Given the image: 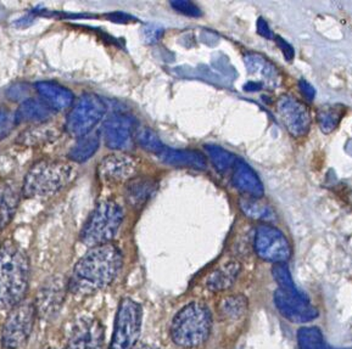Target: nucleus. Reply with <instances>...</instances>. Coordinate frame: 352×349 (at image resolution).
I'll return each mask as SVG.
<instances>
[{"label":"nucleus","instance_id":"f257e3e1","mask_svg":"<svg viewBox=\"0 0 352 349\" xmlns=\"http://www.w3.org/2000/svg\"><path fill=\"white\" fill-rule=\"evenodd\" d=\"M123 256L113 244L91 247L77 263L67 281L76 296H91L116 280L122 269Z\"/></svg>","mask_w":352,"mask_h":349},{"label":"nucleus","instance_id":"f03ea898","mask_svg":"<svg viewBox=\"0 0 352 349\" xmlns=\"http://www.w3.org/2000/svg\"><path fill=\"white\" fill-rule=\"evenodd\" d=\"M31 264L26 251L14 240L0 245V308L11 309L26 300Z\"/></svg>","mask_w":352,"mask_h":349},{"label":"nucleus","instance_id":"7ed1b4c3","mask_svg":"<svg viewBox=\"0 0 352 349\" xmlns=\"http://www.w3.org/2000/svg\"><path fill=\"white\" fill-rule=\"evenodd\" d=\"M74 168L56 159H41L28 170L22 194L26 199H49L72 181Z\"/></svg>","mask_w":352,"mask_h":349},{"label":"nucleus","instance_id":"20e7f679","mask_svg":"<svg viewBox=\"0 0 352 349\" xmlns=\"http://www.w3.org/2000/svg\"><path fill=\"white\" fill-rule=\"evenodd\" d=\"M212 328V315L206 304L192 302L182 308L172 320L171 339L184 349L198 348L208 341Z\"/></svg>","mask_w":352,"mask_h":349},{"label":"nucleus","instance_id":"39448f33","mask_svg":"<svg viewBox=\"0 0 352 349\" xmlns=\"http://www.w3.org/2000/svg\"><path fill=\"white\" fill-rule=\"evenodd\" d=\"M122 207L113 200H105L96 205L80 232V241L89 247L111 244L122 225Z\"/></svg>","mask_w":352,"mask_h":349},{"label":"nucleus","instance_id":"423d86ee","mask_svg":"<svg viewBox=\"0 0 352 349\" xmlns=\"http://www.w3.org/2000/svg\"><path fill=\"white\" fill-rule=\"evenodd\" d=\"M37 311L34 302H20L9 309L0 333V344L4 349H22L31 337Z\"/></svg>","mask_w":352,"mask_h":349},{"label":"nucleus","instance_id":"0eeeda50","mask_svg":"<svg viewBox=\"0 0 352 349\" xmlns=\"http://www.w3.org/2000/svg\"><path fill=\"white\" fill-rule=\"evenodd\" d=\"M143 311L140 304L131 298L120 302L113 324L110 349H132L138 344L142 331Z\"/></svg>","mask_w":352,"mask_h":349},{"label":"nucleus","instance_id":"6e6552de","mask_svg":"<svg viewBox=\"0 0 352 349\" xmlns=\"http://www.w3.org/2000/svg\"><path fill=\"white\" fill-rule=\"evenodd\" d=\"M107 113V106L99 96L85 94L71 107L65 128L69 135L82 138L91 133Z\"/></svg>","mask_w":352,"mask_h":349},{"label":"nucleus","instance_id":"1a4fd4ad","mask_svg":"<svg viewBox=\"0 0 352 349\" xmlns=\"http://www.w3.org/2000/svg\"><path fill=\"white\" fill-rule=\"evenodd\" d=\"M254 247L261 260L274 264L287 263L292 257V246L288 238L279 229L270 224L257 227Z\"/></svg>","mask_w":352,"mask_h":349},{"label":"nucleus","instance_id":"9d476101","mask_svg":"<svg viewBox=\"0 0 352 349\" xmlns=\"http://www.w3.org/2000/svg\"><path fill=\"white\" fill-rule=\"evenodd\" d=\"M276 111L293 137H304L311 129V113L307 106L292 95H282L276 102Z\"/></svg>","mask_w":352,"mask_h":349},{"label":"nucleus","instance_id":"9b49d317","mask_svg":"<svg viewBox=\"0 0 352 349\" xmlns=\"http://www.w3.org/2000/svg\"><path fill=\"white\" fill-rule=\"evenodd\" d=\"M105 333L93 317H78L69 328L65 349H104Z\"/></svg>","mask_w":352,"mask_h":349},{"label":"nucleus","instance_id":"f8f14e48","mask_svg":"<svg viewBox=\"0 0 352 349\" xmlns=\"http://www.w3.org/2000/svg\"><path fill=\"white\" fill-rule=\"evenodd\" d=\"M274 303L280 314L292 323H309L318 317L317 308L300 291L287 292L278 289L274 293Z\"/></svg>","mask_w":352,"mask_h":349},{"label":"nucleus","instance_id":"ddd939ff","mask_svg":"<svg viewBox=\"0 0 352 349\" xmlns=\"http://www.w3.org/2000/svg\"><path fill=\"white\" fill-rule=\"evenodd\" d=\"M138 167V159L131 155H109L98 166V177L107 184H120L134 179Z\"/></svg>","mask_w":352,"mask_h":349},{"label":"nucleus","instance_id":"4468645a","mask_svg":"<svg viewBox=\"0 0 352 349\" xmlns=\"http://www.w3.org/2000/svg\"><path fill=\"white\" fill-rule=\"evenodd\" d=\"M67 291H69V285L61 278H52L48 281H45L39 289L36 300L33 301L38 317H43L47 320L56 317V314L63 307Z\"/></svg>","mask_w":352,"mask_h":349},{"label":"nucleus","instance_id":"2eb2a0df","mask_svg":"<svg viewBox=\"0 0 352 349\" xmlns=\"http://www.w3.org/2000/svg\"><path fill=\"white\" fill-rule=\"evenodd\" d=\"M135 134V122L126 115L111 116L102 126V137L107 148L112 150H129L133 146Z\"/></svg>","mask_w":352,"mask_h":349},{"label":"nucleus","instance_id":"dca6fc26","mask_svg":"<svg viewBox=\"0 0 352 349\" xmlns=\"http://www.w3.org/2000/svg\"><path fill=\"white\" fill-rule=\"evenodd\" d=\"M244 63L249 74L256 77L257 83H260L263 88L273 89L280 85V72L278 71L277 66L271 63L266 56L257 53L246 54Z\"/></svg>","mask_w":352,"mask_h":349},{"label":"nucleus","instance_id":"f3484780","mask_svg":"<svg viewBox=\"0 0 352 349\" xmlns=\"http://www.w3.org/2000/svg\"><path fill=\"white\" fill-rule=\"evenodd\" d=\"M39 99L53 112L67 110L75 104V95L64 85L55 82H39L36 85Z\"/></svg>","mask_w":352,"mask_h":349},{"label":"nucleus","instance_id":"a211bd4d","mask_svg":"<svg viewBox=\"0 0 352 349\" xmlns=\"http://www.w3.org/2000/svg\"><path fill=\"white\" fill-rule=\"evenodd\" d=\"M233 184L238 190L250 197L261 199L265 194V188L256 172L243 159H238L235 164Z\"/></svg>","mask_w":352,"mask_h":349},{"label":"nucleus","instance_id":"6ab92c4d","mask_svg":"<svg viewBox=\"0 0 352 349\" xmlns=\"http://www.w3.org/2000/svg\"><path fill=\"white\" fill-rule=\"evenodd\" d=\"M161 162L179 168H192L203 170L206 168V159L201 153L195 150H176L165 148L159 155Z\"/></svg>","mask_w":352,"mask_h":349},{"label":"nucleus","instance_id":"aec40b11","mask_svg":"<svg viewBox=\"0 0 352 349\" xmlns=\"http://www.w3.org/2000/svg\"><path fill=\"white\" fill-rule=\"evenodd\" d=\"M241 264L238 260H230L211 271L206 279V287L211 292H222L234 285L241 274Z\"/></svg>","mask_w":352,"mask_h":349},{"label":"nucleus","instance_id":"412c9836","mask_svg":"<svg viewBox=\"0 0 352 349\" xmlns=\"http://www.w3.org/2000/svg\"><path fill=\"white\" fill-rule=\"evenodd\" d=\"M20 205V191L11 183H0V232L15 217Z\"/></svg>","mask_w":352,"mask_h":349},{"label":"nucleus","instance_id":"4be33fe9","mask_svg":"<svg viewBox=\"0 0 352 349\" xmlns=\"http://www.w3.org/2000/svg\"><path fill=\"white\" fill-rule=\"evenodd\" d=\"M53 111L41 99H27L15 112V123H45Z\"/></svg>","mask_w":352,"mask_h":349},{"label":"nucleus","instance_id":"5701e85b","mask_svg":"<svg viewBox=\"0 0 352 349\" xmlns=\"http://www.w3.org/2000/svg\"><path fill=\"white\" fill-rule=\"evenodd\" d=\"M59 137L60 131L54 124H49L47 122L39 123L20 134L17 142L25 146H43L47 144L53 143Z\"/></svg>","mask_w":352,"mask_h":349},{"label":"nucleus","instance_id":"b1692460","mask_svg":"<svg viewBox=\"0 0 352 349\" xmlns=\"http://www.w3.org/2000/svg\"><path fill=\"white\" fill-rule=\"evenodd\" d=\"M248 308L249 302L244 295H230L219 301L217 312L224 322H236L245 317Z\"/></svg>","mask_w":352,"mask_h":349},{"label":"nucleus","instance_id":"393cba45","mask_svg":"<svg viewBox=\"0 0 352 349\" xmlns=\"http://www.w3.org/2000/svg\"><path fill=\"white\" fill-rule=\"evenodd\" d=\"M127 184L126 199L129 205L135 208L145 205L156 190V183L148 178H134Z\"/></svg>","mask_w":352,"mask_h":349},{"label":"nucleus","instance_id":"a878e982","mask_svg":"<svg viewBox=\"0 0 352 349\" xmlns=\"http://www.w3.org/2000/svg\"><path fill=\"white\" fill-rule=\"evenodd\" d=\"M239 207L244 216L254 221L271 222L276 218L272 207L267 205L266 202L261 201L260 199L244 196L239 200Z\"/></svg>","mask_w":352,"mask_h":349},{"label":"nucleus","instance_id":"bb28decb","mask_svg":"<svg viewBox=\"0 0 352 349\" xmlns=\"http://www.w3.org/2000/svg\"><path fill=\"white\" fill-rule=\"evenodd\" d=\"M100 146V139L96 133H89L78 139V142L69 150V159L77 164H83L91 159Z\"/></svg>","mask_w":352,"mask_h":349},{"label":"nucleus","instance_id":"cd10ccee","mask_svg":"<svg viewBox=\"0 0 352 349\" xmlns=\"http://www.w3.org/2000/svg\"><path fill=\"white\" fill-rule=\"evenodd\" d=\"M205 150L208 153L211 164H214V168L219 173H227L232 168H234L238 159L228 150H226L219 145H214V144L206 145Z\"/></svg>","mask_w":352,"mask_h":349},{"label":"nucleus","instance_id":"c85d7f7f","mask_svg":"<svg viewBox=\"0 0 352 349\" xmlns=\"http://www.w3.org/2000/svg\"><path fill=\"white\" fill-rule=\"evenodd\" d=\"M342 117L344 111L342 106H329L320 109V111L317 112V122L322 132L324 134H331L340 124Z\"/></svg>","mask_w":352,"mask_h":349},{"label":"nucleus","instance_id":"c756f323","mask_svg":"<svg viewBox=\"0 0 352 349\" xmlns=\"http://www.w3.org/2000/svg\"><path fill=\"white\" fill-rule=\"evenodd\" d=\"M300 349H336L327 344L320 328H302L298 333Z\"/></svg>","mask_w":352,"mask_h":349},{"label":"nucleus","instance_id":"7c9ffc66","mask_svg":"<svg viewBox=\"0 0 352 349\" xmlns=\"http://www.w3.org/2000/svg\"><path fill=\"white\" fill-rule=\"evenodd\" d=\"M135 139H137L140 148H144L145 151H149L151 154L159 156L165 150L166 146L161 142L159 135L150 128H140L139 131H137Z\"/></svg>","mask_w":352,"mask_h":349},{"label":"nucleus","instance_id":"2f4dec72","mask_svg":"<svg viewBox=\"0 0 352 349\" xmlns=\"http://www.w3.org/2000/svg\"><path fill=\"white\" fill-rule=\"evenodd\" d=\"M273 278L279 285V289L287 292H299L294 284L293 278L285 263L274 264L272 269Z\"/></svg>","mask_w":352,"mask_h":349},{"label":"nucleus","instance_id":"473e14b6","mask_svg":"<svg viewBox=\"0 0 352 349\" xmlns=\"http://www.w3.org/2000/svg\"><path fill=\"white\" fill-rule=\"evenodd\" d=\"M171 5L175 10L181 12L183 15L189 17L201 16V10L197 4H194L192 1H186V0H177V1H171Z\"/></svg>","mask_w":352,"mask_h":349},{"label":"nucleus","instance_id":"72a5a7b5","mask_svg":"<svg viewBox=\"0 0 352 349\" xmlns=\"http://www.w3.org/2000/svg\"><path fill=\"white\" fill-rule=\"evenodd\" d=\"M14 123H15V117H11L9 112L0 111V139L6 138V135L10 133Z\"/></svg>","mask_w":352,"mask_h":349},{"label":"nucleus","instance_id":"f704fd0d","mask_svg":"<svg viewBox=\"0 0 352 349\" xmlns=\"http://www.w3.org/2000/svg\"><path fill=\"white\" fill-rule=\"evenodd\" d=\"M164 34V30L160 27L156 26H146L143 30V37H144L145 42L153 44L156 43Z\"/></svg>","mask_w":352,"mask_h":349},{"label":"nucleus","instance_id":"c9c22d12","mask_svg":"<svg viewBox=\"0 0 352 349\" xmlns=\"http://www.w3.org/2000/svg\"><path fill=\"white\" fill-rule=\"evenodd\" d=\"M274 39H276V43H277L278 48L280 49V52L283 53L284 58H287L288 61H292L294 56H295L293 47L284 38L279 37V36H276Z\"/></svg>","mask_w":352,"mask_h":349},{"label":"nucleus","instance_id":"e433bc0d","mask_svg":"<svg viewBox=\"0 0 352 349\" xmlns=\"http://www.w3.org/2000/svg\"><path fill=\"white\" fill-rule=\"evenodd\" d=\"M299 88L301 90V93L304 94L305 98L309 101H312L315 99L316 90L312 85H309L307 80H299Z\"/></svg>","mask_w":352,"mask_h":349},{"label":"nucleus","instance_id":"4c0bfd02","mask_svg":"<svg viewBox=\"0 0 352 349\" xmlns=\"http://www.w3.org/2000/svg\"><path fill=\"white\" fill-rule=\"evenodd\" d=\"M257 33L262 36V37L267 38V39H273L274 38L271 28L268 26V23L262 17L257 20Z\"/></svg>","mask_w":352,"mask_h":349},{"label":"nucleus","instance_id":"58836bf2","mask_svg":"<svg viewBox=\"0 0 352 349\" xmlns=\"http://www.w3.org/2000/svg\"><path fill=\"white\" fill-rule=\"evenodd\" d=\"M263 87H262L260 83H257V82H249V83H246L244 85V89L246 91H257V90H261Z\"/></svg>","mask_w":352,"mask_h":349},{"label":"nucleus","instance_id":"ea45409f","mask_svg":"<svg viewBox=\"0 0 352 349\" xmlns=\"http://www.w3.org/2000/svg\"><path fill=\"white\" fill-rule=\"evenodd\" d=\"M132 349H160L154 344H137Z\"/></svg>","mask_w":352,"mask_h":349},{"label":"nucleus","instance_id":"a19ab883","mask_svg":"<svg viewBox=\"0 0 352 349\" xmlns=\"http://www.w3.org/2000/svg\"><path fill=\"white\" fill-rule=\"evenodd\" d=\"M45 349H58V348H54V347H48V348H45Z\"/></svg>","mask_w":352,"mask_h":349}]
</instances>
